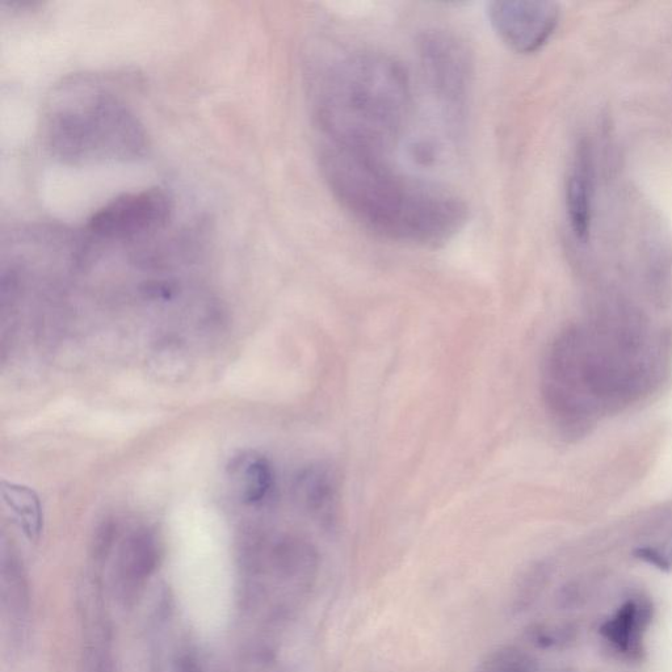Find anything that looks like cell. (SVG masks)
I'll return each instance as SVG.
<instances>
[{"mask_svg": "<svg viewBox=\"0 0 672 672\" xmlns=\"http://www.w3.org/2000/svg\"><path fill=\"white\" fill-rule=\"evenodd\" d=\"M319 166L327 187L365 229L407 245L438 247L468 221L456 195L394 170L386 158L322 144Z\"/></svg>", "mask_w": 672, "mask_h": 672, "instance_id": "1", "label": "cell"}, {"mask_svg": "<svg viewBox=\"0 0 672 672\" xmlns=\"http://www.w3.org/2000/svg\"><path fill=\"white\" fill-rule=\"evenodd\" d=\"M411 111L405 67L382 53L350 54L333 63L315 86L313 115L323 144L386 158Z\"/></svg>", "mask_w": 672, "mask_h": 672, "instance_id": "2", "label": "cell"}, {"mask_svg": "<svg viewBox=\"0 0 672 672\" xmlns=\"http://www.w3.org/2000/svg\"><path fill=\"white\" fill-rule=\"evenodd\" d=\"M42 138L71 165L129 161L145 154L144 125L119 96L91 83L63 86L46 107Z\"/></svg>", "mask_w": 672, "mask_h": 672, "instance_id": "3", "label": "cell"}, {"mask_svg": "<svg viewBox=\"0 0 672 672\" xmlns=\"http://www.w3.org/2000/svg\"><path fill=\"white\" fill-rule=\"evenodd\" d=\"M172 200L161 188L124 193L96 210L88 230L109 242L133 241L157 233L170 221Z\"/></svg>", "mask_w": 672, "mask_h": 672, "instance_id": "4", "label": "cell"}, {"mask_svg": "<svg viewBox=\"0 0 672 672\" xmlns=\"http://www.w3.org/2000/svg\"><path fill=\"white\" fill-rule=\"evenodd\" d=\"M420 61L432 92L452 119L464 115L472 79V60L464 42L445 32L426 33L419 42Z\"/></svg>", "mask_w": 672, "mask_h": 672, "instance_id": "5", "label": "cell"}, {"mask_svg": "<svg viewBox=\"0 0 672 672\" xmlns=\"http://www.w3.org/2000/svg\"><path fill=\"white\" fill-rule=\"evenodd\" d=\"M489 19L499 39L518 53H535L556 31L560 11L552 2H494Z\"/></svg>", "mask_w": 672, "mask_h": 672, "instance_id": "6", "label": "cell"}, {"mask_svg": "<svg viewBox=\"0 0 672 672\" xmlns=\"http://www.w3.org/2000/svg\"><path fill=\"white\" fill-rule=\"evenodd\" d=\"M294 501L321 522H331L340 504L339 477L330 465L314 464L302 470L293 486Z\"/></svg>", "mask_w": 672, "mask_h": 672, "instance_id": "7", "label": "cell"}, {"mask_svg": "<svg viewBox=\"0 0 672 672\" xmlns=\"http://www.w3.org/2000/svg\"><path fill=\"white\" fill-rule=\"evenodd\" d=\"M159 560L157 540L147 531H138L125 541L120 556L121 588L133 596L153 574Z\"/></svg>", "mask_w": 672, "mask_h": 672, "instance_id": "8", "label": "cell"}, {"mask_svg": "<svg viewBox=\"0 0 672 672\" xmlns=\"http://www.w3.org/2000/svg\"><path fill=\"white\" fill-rule=\"evenodd\" d=\"M566 205L575 237L586 242L591 228V176L583 149L579 151L573 172L567 180Z\"/></svg>", "mask_w": 672, "mask_h": 672, "instance_id": "9", "label": "cell"}, {"mask_svg": "<svg viewBox=\"0 0 672 672\" xmlns=\"http://www.w3.org/2000/svg\"><path fill=\"white\" fill-rule=\"evenodd\" d=\"M239 477V489L243 502L259 504L270 497L275 486L272 466L262 456L243 457L235 466Z\"/></svg>", "mask_w": 672, "mask_h": 672, "instance_id": "10", "label": "cell"}, {"mask_svg": "<svg viewBox=\"0 0 672 672\" xmlns=\"http://www.w3.org/2000/svg\"><path fill=\"white\" fill-rule=\"evenodd\" d=\"M4 503L11 508L29 539H37L42 528V508L35 491L15 483H2Z\"/></svg>", "mask_w": 672, "mask_h": 672, "instance_id": "11", "label": "cell"}, {"mask_svg": "<svg viewBox=\"0 0 672 672\" xmlns=\"http://www.w3.org/2000/svg\"><path fill=\"white\" fill-rule=\"evenodd\" d=\"M637 608L632 602L625 603L619 612L603 624L600 633L621 650H628L630 638L636 627Z\"/></svg>", "mask_w": 672, "mask_h": 672, "instance_id": "12", "label": "cell"}, {"mask_svg": "<svg viewBox=\"0 0 672 672\" xmlns=\"http://www.w3.org/2000/svg\"><path fill=\"white\" fill-rule=\"evenodd\" d=\"M633 554L638 560L645 561L646 564L653 565L659 570L666 571V573H669L672 569L671 562L657 549L650 548V546L638 548L634 550Z\"/></svg>", "mask_w": 672, "mask_h": 672, "instance_id": "13", "label": "cell"}, {"mask_svg": "<svg viewBox=\"0 0 672 672\" xmlns=\"http://www.w3.org/2000/svg\"><path fill=\"white\" fill-rule=\"evenodd\" d=\"M178 672H203L201 666L191 655L180 658L178 662Z\"/></svg>", "mask_w": 672, "mask_h": 672, "instance_id": "14", "label": "cell"}]
</instances>
